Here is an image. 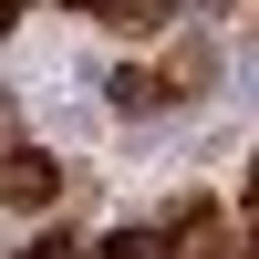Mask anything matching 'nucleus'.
I'll use <instances>...</instances> for the list:
<instances>
[{
	"label": "nucleus",
	"instance_id": "f257e3e1",
	"mask_svg": "<svg viewBox=\"0 0 259 259\" xmlns=\"http://www.w3.org/2000/svg\"><path fill=\"white\" fill-rule=\"evenodd\" d=\"M0 197H52V166L41 156H0Z\"/></svg>",
	"mask_w": 259,
	"mask_h": 259
},
{
	"label": "nucleus",
	"instance_id": "f03ea898",
	"mask_svg": "<svg viewBox=\"0 0 259 259\" xmlns=\"http://www.w3.org/2000/svg\"><path fill=\"white\" fill-rule=\"evenodd\" d=\"M104 259H177V228H124V239H104Z\"/></svg>",
	"mask_w": 259,
	"mask_h": 259
},
{
	"label": "nucleus",
	"instance_id": "7ed1b4c3",
	"mask_svg": "<svg viewBox=\"0 0 259 259\" xmlns=\"http://www.w3.org/2000/svg\"><path fill=\"white\" fill-rule=\"evenodd\" d=\"M11 21H21V0H0V31H11Z\"/></svg>",
	"mask_w": 259,
	"mask_h": 259
}]
</instances>
